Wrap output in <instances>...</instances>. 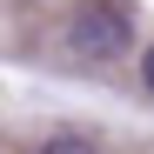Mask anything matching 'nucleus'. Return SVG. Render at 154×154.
Instances as JSON below:
<instances>
[{"label":"nucleus","instance_id":"obj_1","mask_svg":"<svg viewBox=\"0 0 154 154\" xmlns=\"http://www.w3.org/2000/svg\"><path fill=\"white\" fill-rule=\"evenodd\" d=\"M67 60L74 67H114L127 47H134V14H127V0H81V7L67 14Z\"/></svg>","mask_w":154,"mask_h":154},{"label":"nucleus","instance_id":"obj_2","mask_svg":"<svg viewBox=\"0 0 154 154\" xmlns=\"http://www.w3.org/2000/svg\"><path fill=\"white\" fill-rule=\"evenodd\" d=\"M40 154H100V147H94L87 134H74V127H67V134H47V141H40Z\"/></svg>","mask_w":154,"mask_h":154},{"label":"nucleus","instance_id":"obj_3","mask_svg":"<svg viewBox=\"0 0 154 154\" xmlns=\"http://www.w3.org/2000/svg\"><path fill=\"white\" fill-rule=\"evenodd\" d=\"M141 87L154 94V47H147V54H141Z\"/></svg>","mask_w":154,"mask_h":154}]
</instances>
